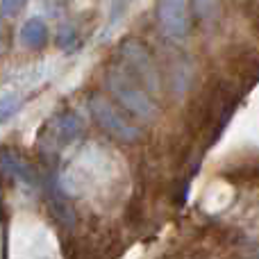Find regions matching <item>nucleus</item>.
I'll return each mask as SVG.
<instances>
[{
    "mask_svg": "<svg viewBox=\"0 0 259 259\" xmlns=\"http://www.w3.org/2000/svg\"><path fill=\"white\" fill-rule=\"evenodd\" d=\"M105 84H107L109 94H112L132 116L141 118V121H152V118L157 116V105H155V100H152V96L130 75L121 64H114L107 71Z\"/></svg>",
    "mask_w": 259,
    "mask_h": 259,
    "instance_id": "nucleus-1",
    "label": "nucleus"
},
{
    "mask_svg": "<svg viewBox=\"0 0 259 259\" xmlns=\"http://www.w3.org/2000/svg\"><path fill=\"white\" fill-rule=\"evenodd\" d=\"M118 59L121 66L143 87L150 96L159 94V71L155 59L146 50V46L137 39H125L118 46Z\"/></svg>",
    "mask_w": 259,
    "mask_h": 259,
    "instance_id": "nucleus-2",
    "label": "nucleus"
},
{
    "mask_svg": "<svg viewBox=\"0 0 259 259\" xmlns=\"http://www.w3.org/2000/svg\"><path fill=\"white\" fill-rule=\"evenodd\" d=\"M89 112H91V116H94V121L98 123L105 132L112 134V137L118 139L121 143H134L141 137V130L137 125H132L121 114V109L114 107L105 96H100V94L89 96Z\"/></svg>",
    "mask_w": 259,
    "mask_h": 259,
    "instance_id": "nucleus-3",
    "label": "nucleus"
},
{
    "mask_svg": "<svg viewBox=\"0 0 259 259\" xmlns=\"http://www.w3.org/2000/svg\"><path fill=\"white\" fill-rule=\"evenodd\" d=\"M157 23L161 32L170 39H184L191 27V12L189 0H157L155 5Z\"/></svg>",
    "mask_w": 259,
    "mask_h": 259,
    "instance_id": "nucleus-4",
    "label": "nucleus"
},
{
    "mask_svg": "<svg viewBox=\"0 0 259 259\" xmlns=\"http://www.w3.org/2000/svg\"><path fill=\"white\" fill-rule=\"evenodd\" d=\"M46 130H48V139H44V143H48V148L57 150V148L68 146V143H73L75 139L82 137L84 121L73 109H62L57 116H53L46 123Z\"/></svg>",
    "mask_w": 259,
    "mask_h": 259,
    "instance_id": "nucleus-5",
    "label": "nucleus"
},
{
    "mask_svg": "<svg viewBox=\"0 0 259 259\" xmlns=\"http://www.w3.org/2000/svg\"><path fill=\"white\" fill-rule=\"evenodd\" d=\"M46 191H48L46 196H48L50 209H53L55 219L66 230H73V225H75V214H73V207H71V202H68L66 193H64V187L55 170L46 173Z\"/></svg>",
    "mask_w": 259,
    "mask_h": 259,
    "instance_id": "nucleus-6",
    "label": "nucleus"
},
{
    "mask_svg": "<svg viewBox=\"0 0 259 259\" xmlns=\"http://www.w3.org/2000/svg\"><path fill=\"white\" fill-rule=\"evenodd\" d=\"M0 170H3L5 175H9V178L23 182V184H32V187H34L36 180H39L36 178L34 166L27 164L16 150L5 148V146H0Z\"/></svg>",
    "mask_w": 259,
    "mask_h": 259,
    "instance_id": "nucleus-7",
    "label": "nucleus"
},
{
    "mask_svg": "<svg viewBox=\"0 0 259 259\" xmlns=\"http://www.w3.org/2000/svg\"><path fill=\"white\" fill-rule=\"evenodd\" d=\"M50 39V30H48V23L44 21L41 16H30L21 27V44L25 48L32 50H39L48 44Z\"/></svg>",
    "mask_w": 259,
    "mask_h": 259,
    "instance_id": "nucleus-8",
    "label": "nucleus"
},
{
    "mask_svg": "<svg viewBox=\"0 0 259 259\" xmlns=\"http://www.w3.org/2000/svg\"><path fill=\"white\" fill-rule=\"evenodd\" d=\"M23 109V98L16 94L0 96V123H7L12 116H16Z\"/></svg>",
    "mask_w": 259,
    "mask_h": 259,
    "instance_id": "nucleus-9",
    "label": "nucleus"
},
{
    "mask_svg": "<svg viewBox=\"0 0 259 259\" xmlns=\"http://www.w3.org/2000/svg\"><path fill=\"white\" fill-rule=\"evenodd\" d=\"M57 46L62 50H68V53H73V50H77V46H80V39H77L75 30L68 25H64L62 30H59L57 34Z\"/></svg>",
    "mask_w": 259,
    "mask_h": 259,
    "instance_id": "nucleus-10",
    "label": "nucleus"
},
{
    "mask_svg": "<svg viewBox=\"0 0 259 259\" xmlns=\"http://www.w3.org/2000/svg\"><path fill=\"white\" fill-rule=\"evenodd\" d=\"M191 3H193V12L200 18H209L219 7V0H191Z\"/></svg>",
    "mask_w": 259,
    "mask_h": 259,
    "instance_id": "nucleus-11",
    "label": "nucleus"
},
{
    "mask_svg": "<svg viewBox=\"0 0 259 259\" xmlns=\"http://www.w3.org/2000/svg\"><path fill=\"white\" fill-rule=\"evenodd\" d=\"M27 5V0H0V14L3 16H14Z\"/></svg>",
    "mask_w": 259,
    "mask_h": 259,
    "instance_id": "nucleus-12",
    "label": "nucleus"
},
{
    "mask_svg": "<svg viewBox=\"0 0 259 259\" xmlns=\"http://www.w3.org/2000/svg\"><path fill=\"white\" fill-rule=\"evenodd\" d=\"M0 25H3V14H0Z\"/></svg>",
    "mask_w": 259,
    "mask_h": 259,
    "instance_id": "nucleus-13",
    "label": "nucleus"
}]
</instances>
